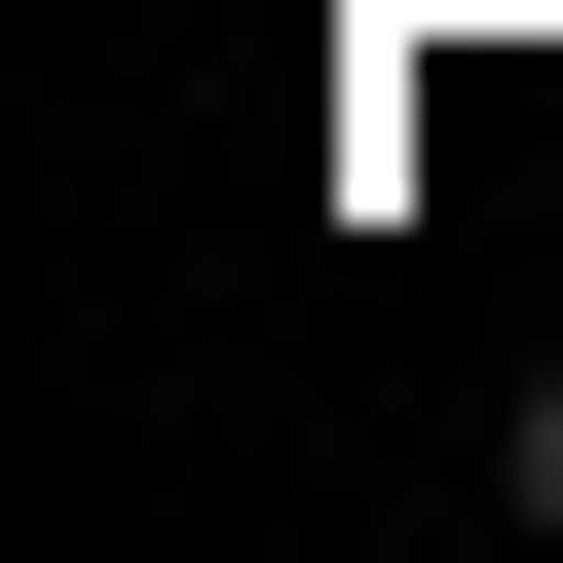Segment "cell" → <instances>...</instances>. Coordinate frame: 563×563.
Returning a JSON list of instances; mask_svg holds the SVG:
<instances>
[{
	"label": "cell",
	"mask_w": 563,
	"mask_h": 563,
	"mask_svg": "<svg viewBox=\"0 0 563 563\" xmlns=\"http://www.w3.org/2000/svg\"><path fill=\"white\" fill-rule=\"evenodd\" d=\"M526 526H563V339H526Z\"/></svg>",
	"instance_id": "cell-1"
}]
</instances>
